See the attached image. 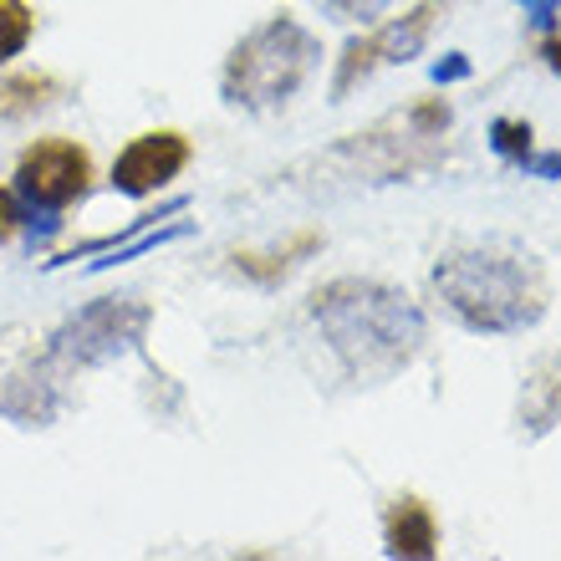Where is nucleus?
<instances>
[{
	"mask_svg": "<svg viewBox=\"0 0 561 561\" xmlns=\"http://www.w3.org/2000/svg\"><path fill=\"white\" fill-rule=\"evenodd\" d=\"M148 322H153V311L138 296H103L61 332V353L77 357V363H107V357L134 353Z\"/></svg>",
	"mask_w": 561,
	"mask_h": 561,
	"instance_id": "423d86ee",
	"label": "nucleus"
},
{
	"mask_svg": "<svg viewBox=\"0 0 561 561\" xmlns=\"http://www.w3.org/2000/svg\"><path fill=\"white\" fill-rule=\"evenodd\" d=\"M57 77L46 72H21L11 77V82H0V118H26V113H36V107L57 103Z\"/></svg>",
	"mask_w": 561,
	"mask_h": 561,
	"instance_id": "9d476101",
	"label": "nucleus"
},
{
	"mask_svg": "<svg viewBox=\"0 0 561 561\" xmlns=\"http://www.w3.org/2000/svg\"><path fill=\"white\" fill-rule=\"evenodd\" d=\"M459 77H470V61L449 51V61H434V82H459Z\"/></svg>",
	"mask_w": 561,
	"mask_h": 561,
	"instance_id": "dca6fc26",
	"label": "nucleus"
},
{
	"mask_svg": "<svg viewBox=\"0 0 561 561\" xmlns=\"http://www.w3.org/2000/svg\"><path fill=\"white\" fill-rule=\"evenodd\" d=\"M311 5H317L327 21H342V26H373L393 0H311Z\"/></svg>",
	"mask_w": 561,
	"mask_h": 561,
	"instance_id": "f8f14e48",
	"label": "nucleus"
},
{
	"mask_svg": "<svg viewBox=\"0 0 561 561\" xmlns=\"http://www.w3.org/2000/svg\"><path fill=\"white\" fill-rule=\"evenodd\" d=\"M311 322L322 327L332 353L353 383H388L424 347L428 327L414 296L373 276H337L311 291Z\"/></svg>",
	"mask_w": 561,
	"mask_h": 561,
	"instance_id": "f257e3e1",
	"label": "nucleus"
},
{
	"mask_svg": "<svg viewBox=\"0 0 561 561\" xmlns=\"http://www.w3.org/2000/svg\"><path fill=\"white\" fill-rule=\"evenodd\" d=\"M383 551L403 561H428L439 551V520L419 495H399L383 516Z\"/></svg>",
	"mask_w": 561,
	"mask_h": 561,
	"instance_id": "6e6552de",
	"label": "nucleus"
},
{
	"mask_svg": "<svg viewBox=\"0 0 561 561\" xmlns=\"http://www.w3.org/2000/svg\"><path fill=\"white\" fill-rule=\"evenodd\" d=\"M31 31H36V11H31L26 0H0V67L26 51Z\"/></svg>",
	"mask_w": 561,
	"mask_h": 561,
	"instance_id": "9b49d317",
	"label": "nucleus"
},
{
	"mask_svg": "<svg viewBox=\"0 0 561 561\" xmlns=\"http://www.w3.org/2000/svg\"><path fill=\"white\" fill-rule=\"evenodd\" d=\"M541 57H547L551 72H561V5L541 15Z\"/></svg>",
	"mask_w": 561,
	"mask_h": 561,
	"instance_id": "4468645a",
	"label": "nucleus"
},
{
	"mask_svg": "<svg viewBox=\"0 0 561 561\" xmlns=\"http://www.w3.org/2000/svg\"><path fill=\"white\" fill-rule=\"evenodd\" d=\"M561 419V357H541L536 373L520 388V428L526 434H547Z\"/></svg>",
	"mask_w": 561,
	"mask_h": 561,
	"instance_id": "1a4fd4ad",
	"label": "nucleus"
},
{
	"mask_svg": "<svg viewBox=\"0 0 561 561\" xmlns=\"http://www.w3.org/2000/svg\"><path fill=\"white\" fill-rule=\"evenodd\" d=\"M516 5H531V11H536V21H541V15L551 11V0H516Z\"/></svg>",
	"mask_w": 561,
	"mask_h": 561,
	"instance_id": "f3484780",
	"label": "nucleus"
},
{
	"mask_svg": "<svg viewBox=\"0 0 561 561\" xmlns=\"http://www.w3.org/2000/svg\"><path fill=\"white\" fill-rule=\"evenodd\" d=\"M439 11H444V0H419L409 15H399V21L378 26L373 36H357V42L342 46L337 77H332V98L342 103V98H347L363 77L378 72V67H403V61H414L428 46V31H434Z\"/></svg>",
	"mask_w": 561,
	"mask_h": 561,
	"instance_id": "39448f33",
	"label": "nucleus"
},
{
	"mask_svg": "<svg viewBox=\"0 0 561 561\" xmlns=\"http://www.w3.org/2000/svg\"><path fill=\"white\" fill-rule=\"evenodd\" d=\"M92 190V153L72 138H36L15 159V199L46 215L82 205Z\"/></svg>",
	"mask_w": 561,
	"mask_h": 561,
	"instance_id": "20e7f679",
	"label": "nucleus"
},
{
	"mask_svg": "<svg viewBox=\"0 0 561 561\" xmlns=\"http://www.w3.org/2000/svg\"><path fill=\"white\" fill-rule=\"evenodd\" d=\"M190 138L179 128H153V134H138L134 144L113 159V190L128 194V199H144V194H159L169 179H179L190 169Z\"/></svg>",
	"mask_w": 561,
	"mask_h": 561,
	"instance_id": "0eeeda50",
	"label": "nucleus"
},
{
	"mask_svg": "<svg viewBox=\"0 0 561 561\" xmlns=\"http://www.w3.org/2000/svg\"><path fill=\"white\" fill-rule=\"evenodd\" d=\"M317 67H322V42L296 15L276 11L230 46L220 67V98L245 113H271L291 103Z\"/></svg>",
	"mask_w": 561,
	"mask_h": 561,
	"instance_id": "7ed1b4c3",
	"label": "nucleus"
},
{
	"mask_svg": "<svg viewBox=\"0 0 561 561\" xmlns=\"http://www.w3.org/2000/svg\"><path fill=\"white\" fill-rule=\"evenodd\" d=\"M15 230H21V205H15V190L0 184V245H5Z\"/></svg>",
	"mask_w": 561,
	"mask_h": 561,
	"instance_id": "2eb2a0df",
	"label": "nucleus"
},
{
	"mask_svg": "<svg viewBox=\"0 0 561 561\" xmlns=\"http://www.w3.org/2000/svg\"><path fill=\"white\" fill-rule=\"evenodd\" d=\"M490 144H495V153L511 163H531V128L526 123H511V118H495V128H490Z\"/></svg>",
	"mask_w": 561,
	"mask_h": 561,
	"instance_id": "ddd939ff",
	"label": "nucleus"
},
{
	"mask_svg": "<svg viewBox=\"0 0 561 561\" xmlns=\"http://www.w3.org/2000/svg\"><path fill=\"white\" fill-rule=\"evenodd\" d=\"M434 296L459 327H470L480 337H516L547 317L551 280L531 251L485 240V245H459L439 255Z\"/></svg>",
	"mask_w": 561,
	"mask_h": 561,
	"instance_id": "f03ea898",
	"label": "nucleus"
}]
</instances>
